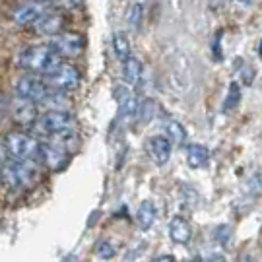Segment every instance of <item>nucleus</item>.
<instances>
[{"label":"nucleus","instance_id":"nucleus-1","mask_svg":"<svg viewBox=\"0 0 262 262\" xmlns=\"http://www.w3.org/2000/svg\"><path fill=\"white\" fill-rule=\"evenodd\" d=\"M39 179V171L33 161H19L8 159L0 171V185L8 190H18L24 187H31Z\"/></svg>","mask_w":262,"mask_h":262},{"label":"nucleus","instance_id":"nucleus-2","mask_svg":"<svg viewBox=\"0 0 262 262\" xmlns=\"http://www.w3.org/2000/svg\"><path fill=\"white\" fill-rule=\"evenodd\" d=\"M60 64V56L51 45H33L24 49L18 56V66L28 72H43L47 74L55 66Z\"/></svg>","mask_w":262,"mask_h":262},{"label":"nucleus","instance_id":"nucleus-3","mask_svg":"<svg viewBox=\"0 0 262 262\" xmlns=\"http://www.w3.org/2000/svg\"><path fill=\"white\" fill-rule=\"evenodd\" d=\"M41 146L33 136L24 134V132H10L6 136V148H8L10 156H14V159L19 161H43V151Z\"/></svg>","mask_w":262,"mask_h":262},{"label":"nucleus","instance_id":"nucleus-4","mask_svg":"<svg viewBox=\"0 0 262 262\" xmlns=\"http://www.w3.org/2000/svg\"><path fill=\"white\" fill-rule=\"evenodd\" d=\"M43 80L51 92H72L80 84V72L74 66L60 62L53 70H49L47 74H43Z\"/></svg>","mask_w":262,"mask_h":262},{"label":"nucleus","instance_id":"nucleus-5","mask_svg":"<svg viewBox=\"0 0 262 262\" xmlns=\"http://www.w3.org/2000/svg\"><path fill=\"white\" fill-rule=\"evenodd\" d=\"M41 134H58V132L64 130H76V119L70 113L64 111H47L35 124Z\"/></svg>","mask_w":262,"mask_h":262},{"label":"nucleus","instance_id":"nucleus-6","mask_svg":"<svg viewBox=\"0 0 262 262\" xmlns=\"http://www.w3.org/2000/svg\"><path fill=\"white\" fill-rule=\"evenodd\" d=\"M16 94L21 99H29V101L39 103V101H43L51 94V90H49V85L45 84L43 78L24 76V78H19V82L16 84Z\"/></svg>","mask_w":262,"mask_h":262},{"label":"nucleus","instance_id":"nucleus-7","mask_svg":"<svg viewBox=\"0 0 262 262\" xmlns=\"http://www.w3.org/2000/svg\"><path fill=\"white\" fill-rule=\"evenodd\" d=\"M51 47L56 51V55L64 56V58H76V56L82 55V51L85 47V41L82 35H78V33H60V35H56L51 43H49Z\"/></svg>","mask_w":262,"mask_h":262},{"label":"nucleus","instance_id":"nucleus-8","mask_svg":"<svg viewBox=\"0 0 262 262\" xmlns=\"http://www.w3.org/2000/svg\"><path fill=\"white\" fill-rule=\"evenodd\" d=\"M12 119L18 124H21V126L33 124L35 119H37V103L29 101V99L16 97L14 103H12Z\"/></svg>","mask_w":262,"mask_h":262},{"label":"nucleus","instance_id":"nucleus-9","mask_svg":"<svg viewBox=\"0 0 262 262\" xmlns=\"http://www.w3.org/2000/svg\"><path fill=\"white\" fill-rule=\"evenodd\" d=\"M64 26H66L64 16L58 14V12L43 14V16L33 24L35 33H39V35H60L62 29H64Z\"/></svg>","mask_w":262,"mask_h":262},{"label":"nucleus","instance_id":"nucleus-10","mask_svg":"<svg viewBox=\"0 0 262 262\" xmlns=\"http://www.w3.org/2000/svg\"><path fill=\"white\" fill-rule=\"evenodd\" d=\"M146 150H148V156L154 163L165 165L171 158V142L165 136H151L146 142Z\"/></svg>","mask_w":262,"mask_h":262},{"label":"nucleus","instance_id":"nucleus-11","mask_svg":"<svg viewBox=\"0 0 262 262\" xmlns=\"http://www.w3.org/2000/svg\"><path fill=\"white\" fill-rule=\"evenodd\" d=\"M41 151H43V161H45V165L51 171H60V169L66 167L70 151H66L64 148H60V146H56L53 142H49V144L41 146Z\"/></svg>","mask_w":262,"mask_h":262},{"label":"nucleus","instance_id":"nucleus-12","mask_svg":"<svg viewBox=\"0 0 262 262\" xmlns=\"http://www.w3.org/2000/svg\"><path fill=\"white\" fill-rule=\"evenodd\" d=\"M169 235H171L173 243L187 245L192 239V227H190V224H188L185 217L175 215L171 220V224H169Z\"/></svg>","mask_w":262,"mask_h":262},{"label":"nucleus","instance_id":"nucleus-13","mask_svg":"<svg viewBox=\"0 0 262 262\" xmlns=\"http://www.w3.org/2000/svg\"><path fill=\"white\" fill-rule=\"evenodd\" d=\"M41 16H43V10L39 6V2H35V4H26V6L18 8L12 14V19L18 26H33Z\"/></svg>","mask_w":262,"mask_h":262},{"label":"nucleus","instance_id":"nucleus-14","mask_svg":"<svg viewBox=\"0 0 262 262\" xmlns=\"http://www.w3.org/2000/svg\"><path fill=\"white\" fill-rule=\"evenodd\" d=\"M37 105L45 107V109H49V111H64V113H68V109L72 107V99H70L64 92H51V94H49L43 101H39Z\"/></svg>","mask_w":262,"mask_h":262},{"label":"nucleus","instance_id":"nucleus-15","mask_svg":"<svg viewBox=\"0 0 262 262\" xmlns=\"http://www.w3.org/2000/svg\"><path fill=\"white\" fill-rule=\"evenodd\" d=\"M156 215H158V210H156V204L151 200H144L136 212V224L140 229L148 231L151 225L156 224Z\"/></svg>","mask_w":262,"mask_h":262},{"label":"nucleus","instance_id":"nucleus-16","mask_svg":"<svg viewBox=\"0 0 262 262\" xmlns=\"http://www.w3.org/2000/svg\"><path fill=\"white\" fill-rule=\"evenodd\" d=\"M210 159V151H208L206 146L202 144H190L187 148V163L188 167L192 169H200L204 167Z\"/></svg>","mask_w":262,"mask_h":262},{"label":"nucleus","instance_id":"nucleus-17","mask_svg":"<svg viewBox=\"0 0 262 262\" xmlns=\"http://www.w3.org/2000/svg\"><path fill=\"white\" fill-rule=\"evenodd\" d=\"M163 132H165V138H167L171 144L183 146L185 140H187V130H185V126H183L181 122L173 121V119H169V121L163 122Z\"/></svg>","mask_w":262,"mask_h":262},{"label":"nucleus","instance_id":"nucleus-18","mask_svg":"<svg viewBox=\"0 0 262 262\" xmlns=\"http://www.w3.org/2000/svg\"><path fill=\"white\" fill-rule=\"evenodd\" d=\"M122 74H124L126 84H138L142 76V62L136 56H128L124 60V66H122Z\"/></svg>","mask_w":262,"mask_h":262},{"label":"nucleus","instance_id":"nucleus-19","mask_svg":"<svg viewBox=\"0 0 262 262\" xmlns=\"http://www.w3.org/2000/svg\"><path fill=\"white\" fill-rule=\"evenodd\" d=\"M113 49H115V55L121 62H124L130 56V43H128V37L124 33H115L113 35Z\"/></svg>","mask_w":262,"mask_h":262},{"label":"nucleus","instance_id":"nucleus-20","mask_svg":"<svg viewBox=\"0 0 262 262\" xmlns=\"http://www.w3.org/2000/svg\"><path fill=\"white\" fill-rule=\"evenodd\" d=\"M241 103V88L239 84L231 82L229 84V90H227V95H225V101H224V113H231L235 111L237 107Z\"/></svg>","mask_w":262,"mask_h":262},{"label":"nucleus","instance_id":"nucleus-21","mask_svg":"<svg viewBox=\"0 0 262 262\" xmlns=\"http://www.w3.org/2000/svg\"><path fill=\"white\" fill-rule=\"evenodd\" d=\"M121 99V115L122 117H132V115H136L138 111V101H136V97L126 90V88H122V97Z\"/></svg>","mask_w":262,"mask_h":262},{"label":"nucleus","instance_id":"nucleus-22","mask_svg":"<svg viewBox=\"0 0 262 262\" xmlns=\"http://www.w3.org/2000/svg\"><path fill=\"white\" fill-rule=\"evenodd\" d=\"M156 115V101L154 99H142L138 103V111H136V117L142 124H148V122L154 119Z\"/></svg>","mask_w":262,"mask_h":262},{"label":"nucleus","instance_id":"nucleus-23","mask_svg":"<svg viewBox=\"0 0 262 262\" xmlns=\"http://www.w3.org/2000/svg\"><path fill=\"white\" fill-rule=\"evenodd\" d=\"M142 16H144V6H142L140 2H134L130 10H128V26L132 29H138L140 28Z\"/></svg>","mask_w":262,"mask_h":262},{"label":"nucleus","instance_id":"nucleus-24","mask_svg":"<svg viewBox=\"0 0 262 262\" xmlns=\"http://www.w3.org/2000/svg\"><path fill=\"white\" fill-rule=\"evenodd\" d=\"M97 256L101 258V260H111L113 256L117 254V251H115V247H113L109 241H101V243L97 245Z\"/></svg>","mask_w":262,"mask_h":262},{"label":"nucleus","instance_id":"nucleus-25","mask_svg":"<svg viewBox=\"0 0 262 262\" xmlns=\"http://www.w3.org/2000/svg\"><path fill=\"white\" fill-rule=\"evenodd\" d=\"M215 239L222 245H225L231 239V227H229V225H220V227L215 229Z\"/></svg>","mask_w":262,"mask_h":262},{"label":"nucleus","instance_id":"nucleus-26","mask_svg":"<svg viewBox=\"0 0 262 262\" xmlns=\"http://www.w3.org/2000/svg\"><path fill=\"white\" fill-rule=\"evenodd\" d=\"M84 0H55V6L56 8H62V10H74L78 6H82Z\"/></svg>","mask_w":262,"mask_h":262},{"label":"nucleus","instance_id":"nucleus-27","mask_svg":"<svg viewBox=\"0 0 262 262\" xmlns=\"http://www.w3.org/2000/svg\"><path fill=\"white\" fill-rule=\"evenodd\" d=\"M220 39H222V33L217 35V39L214 41V56L217 58V60H222L224 58V55H222V45H220Z\"/></svg>","mask_w":262,"mask_h":262},{"label":"nucleus","instance_id":"nucleus-28","mask_svg":"<svg viewBox=\"0 0 262 262\" xmlns=\"http://www.w3.org/2000/svg\"><path fill=\"white\" fill-rule=\"evenodd\" d=\"M8 148H4V146H0V171H2V167H4V163L8 161Z\"/></svg>","mask_w":262,"mask_h":262},{"label":"nucleus","instance_id":"nucleus-29","mask_svg":"<svg viewBox=\"0 0 262 262\" xmlns=\"http://www.w3.org/2000/svg\"><path fill=\"white\" fill-rule=\"evenodd\" d=\"M154 262H177V260H175V256H171V254H163V256H158Z\"/></svg>","mask_w":262,"mask_h":262},{"label":"nucleus","instance_id":"nucleus-30","mask_svg":"<svg viewBox=\"0 0 262 262\" xmlns=\"http://www.w3.org/2000/svg\"><path fill=\"white\" fill-rule=\"evenodd\" d=\"M208 262H227V260H225V256H222V254H214Z\"/></svg>","mask_w":262,"mask_h":262},{"label":"nucleus","instance_id":"nucleus-31","mask_svg":"<svg viewBox=\"0 0 262 262\" xmlns=\"http://www.w3.org/2000/svg\"><path fill=\"white\" fill-rule=\"evenodd\" d=\"M64 262H78V258H76V256H68Z\"/></svg>","mask_w":262,"mask_h":262},{"label":"nucleus","instance_id":"nucleus-32","mask_svg":"<svg viewBox=\"0 0 262 262\" xmlns=\"http://www.w3.org/2000/svg\"><path fill=\"white\" fill-rule=\"evenodd\" d=\"M190 262H204V260H202L200 256H196V258H192V260H190Z\"/></svg>","mask_w":262,"mask_h":262},{"label":"nucleus","instance_id":"nucleus-33","mask_svg":"<svg viewBox=\"0 0 262 262\" xmlns=\"http://www.w3.org/2000/svg\"><path fill=\"white\" fill-rule=\"evenodd\" d=\"M239 2H243V4H251L253 0H239Z\"/></svg>","mask_w":262,"mask_h":262},{"label":"nucleus","instance_id":"nucleus-34","mask_svg":"<svg viewBox=\"0 0 262 262\" xmlns=\"http://www.w3.org/2000/svg\"><path fill=\"white\" fill-rule=\"evenodd\" d=\"M258 55H260V58H262V41H260V49H258Z\"/></svg>","mask_w":262,"mask_h":262},{"label":"nucleus","instance_id":"nucleus-35","mask_svg":"<svg viewBox=\"0 0 262 262\" xmlns=\"http://www.w3.org/2000/svg\"><path fill=\"white\" fill-rule=\"evenodd\" d=\"M35 2H39V4H41V2H45V0H35Z\"/></svg>","mask_w":262,"mask_h":262}]
</instances>
